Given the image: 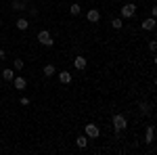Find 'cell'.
<instances>
[{"instance_id":"4","label":"cell","mask_w":157,"mask_h":155,"mask_svg":"<svg viewBox=\"0 0 157 155\" xmlns=\"http://www.w3.org/2000/svg\"><path fill=\"white\" fill-rule=\"evenodd\" d=\"M84 134L88 136V141H97L98 136H101V128H98L97 124H86L84 126Z\"/></svg>"},{"instance_id":"21","label":"cell","mask_w":157,"mask_h":155,"mask_svg":"<svg viewBox=\"0 0 157 155\" xmlns=\"http://www.w3.org/2000/svg\"><path fill=\"white\" fill-rule=\"evenodd\" d=\"M19 103H21L23 107H27V105H29V99H27V96H21V99H19Z\"/></svg>"},{"instance_id":"10","label":"cell","mask_w":157,"mask_h":155,"mask_svg":"<svg viewBox=\"0 0 157 155\" xmlns=\"http://www.w3.org/2000/svg\"><path fill=\"white\" fill-rule=\"evenodd\" d=\"M153 138H155V128L153 126H147V132H145V143L151 145L153 143Z\"/></svg>"},{"instance_id":"20","label":"cell","mask_w":157,"mask_h":155,"mask_svg":"<svg viewBox=\"0 0 157 155\" xmlns=\"http://www.w3.org/2000/svg\"><path fill=\"white\" fill-rule=\"evenodd\" d=\"M149 48H151V52H155V50H157V42H155V40H149Z\"/></svg>"},{"instance_id":"7","label":"cell","mask_w":157,"mask_h":155,"mask_svg":"<svg viewBox=\"0 0 157 155\" xmlns=\"http://www.w3.org/2000/svg\"><path fill=\"white\" fill-rule=\"evenodd\" d=\"M13 86H15V90H25L27 88V80L23 76H15L13 78Z\"/></svg>"},{"instance_id":"15","label":"cell","mask_w":157,"mask_h":155,"mask_svg":"<svg viewBox=\"0 0 157 155\" xmlns=\"http://www.w3.org/2000/svg\"><path fill=\"white\" fill-rule=\"evenodd\" d=\"M57 76H59V82L61 84H71V73H69V72H59Z\"/></svg>"},{"instance_id":"8","label":"cell","mask_w":157,"mask_h":155,"mask_svg":"<svg viewBox=\"0 0 157 155\" xmlns=\"http://www.w3.org/2000/svg\"><path fill=\"white\" fill-rule=\"evenodd\" d=\"M140 27H143L145 32H153V29L157 27L155 17H149V19H143V23H140Z\"/></svg>"},{"instance_id":"9","label":"cell","mask_w":157,"mask_h":155,"mask_svg":"<svg viewBox=\"0 0 157 155\" xmlns=\"http://www.w3.org/2000/svg\"><path fill=\"white\" fill-rule=\"evenodd\" d=\"M11 9L13 11H27V0H13L11 2Z\"/></svg>"},{"instance_id":"19","label":"cell","mask_w":157,"mask_h":155,"mask_svg":"<svg viewBox=\"0 0 157 155\" xmlns=\"http://www.w3.org/2000/svg\"><path fill=\"white\" fill-rule=\"evenodd\" d=\"M140 113H143V115H149V113H151V105H149V103H140Z\"/></svg>"},{"instance_id":"2","label":"cell","mask_w":157,"mask_h":155,"mask_svg":"<svg viewBox=\"0 0 157 155\" xmlns=\"http://www.w3.org/2000/svg\"><path fill=\"white\" fill-rule=\"evenodd\" d=\"M38 42H40L42 46H46V48H50L52 44H55V40H52L48 29H40V32H38Z\"/></svg>"},{"instance_id":"1","label":"cell","mask_w":157,"mask_h":155,"mask_svg":"<svg viewBox=\"0 0 157 155\" xmlns=\"http://www.w3.org/2000/svg\"><path fill=\"white\" fill-rule=\"evenodd\" d=\"M111 124H113V128H115V132L120 134V132H124L126 128H128V118H126L124 113H115V115L111 118Z\"/></svg>"},{"instance_id":"13","label":"cell","mask_w":157,"mask_h":155,"mask_svg":"<svg viewBox=\"0 0 157 155\" xmlns=\"http://www.w3.org/2000/svg\"><path fill=\"white\" fill-rule=\"evenodd\" d=\"M44 78H52V76H55V73H57V67H55V65H52V63H46V65H44Z\"/></svg>"},{"instance_id":"16","label":"cell","mask_w":157,"mask_h":155,"mask_svg":"<svg viewBox=\"0 0 157 155\" xmlns=\"http://www.w3.org/2000/svg\"><path fill=\"white\" fill-rule=\"evenodd\" d=\"M69 13H71L73 17H78V15H80V13H82V6H80V4H78V2H73L71 6H69Z\"/></svg>"},{"instance_id":"12","label":"cell","mask_w":157,"mask_h":155,"mask_svg":"<svg viewBox=\"0 0 157 155\" xmlns=\"http://www.w3.org/2000/svg\"><path fill=\"white\" fill-rule=\"evenodd\" d=\"M15 25H17V29H21V32H25V29L29 27V21H27V17H19V19L15 21Z\"/></svg>"},{"instance_id":"23","label":"cell","mask_w":157,"mask_h":155,"mask_svg":"<svg viewBox=\"0 0 157 155\" xmlns=\"http://www.w3.org/2000/svg\"><path fill=\"white\" fill-rule=\"evenodd\" d=\"M4 57H6V55H4V50L0 48V61H4Z\"/></svg>"},{"instance_id":"14","label":"cell","mask_w":157,"mask_h":155,"mask_svg":"<svg viewBox=\"0 0 157 155\" xmlns=\"http://www.w3.org/2000/svg\"><path fill=\"white\" fill-rule=\"evenodd\" d=\"M75 145H78V149H86V147H88V136H86V134H80V136L75 138Z\"/></svg>"},{"instance_id":"22","label":"cell","mask_w":157,"mask_h":155,"mask_svg":"<svg viewBox=\"0 0 157 155\" xmlns=\"http://www.w3.org/2000/svg\"><path fill=\"white\" fill-rule=\"evenodd\" d=\"M151 17H157V6H155V4L151 6Z\"/></svg>"},{"instance_id":"17","label":"cell","mask_w":157,"mask_h":155,"mask_svg":"<svg viewBox=\"0 0 157 155\" xmlns=\"http://www.w3.org/2000/svg\"><path fill=\"white\" fill-rule=\"evenodd\" d=\"M111 27H113V29H121V27H124V19H121V17H115V19L111 21Z\"/></svg>"},{"instance_id":"24","label":"cell","mask_w":157,"mask_h":155,"mask_svg":"<svg viewBox=\"0 0 157 155\" xmlns=\"http://www.w3.org/2000/svg\"><path fill=\"white\" fill-rule=\"evenodd\" d=\"M0 153H2V149H0Z\"/></svg>"},{"instance_id":"5","label":"cell","mask_w":157,"mask_h":155,"mask_svg":"<svg viewBox=\"0 0 157 155\" xmlns=\"http://www.w3.org/2000/svg\"><path fill=\"white\" fill-rule=\"evenodd\" d=\"M73 67H75L78 72H84L86 67H88V59H86V57H82V55H78V57L73 59Z\"/></svg>"},{"instance_id":"3","label":"cell","mask_w":157,"mask_h":155,"mask_svg":"<svg viewBox=\"0 0 157 155\" xmlns=\"http://www.w3.org/2000/svg\"><path fill=\"white\" fill-rule=\"evenodd\" d=\"M134 15H136V4H134V2H126V4L121 6V11H120V17L121 19H132Z\"/></svg>"},{"instance_id":"6","label":"cell","mask_w":157,"mask_h":155,"mask_svg":"<svg viewBox=\"0 0 157 155\" xmlns=\"http://www.w3.org/2000/svg\"><path fill=\"white\" fill-rule=\"evenodd\" d=\"M86 19H88V23H98L101 21V11L98 9H90L86 13Z\"/></svg>"},{"instance_id":"11","label":"cell","mask_w":157,"mask_h":155,"mask_svg":"<svg viewBox=\"0 0 157 155\" xmlns=\"http://www.w3.org/2000/svg\"><path fill=\"white\" fill-rule=\"evenodd\" d=\"M17 73H15V69H11V67H6V69H2V80L4 82H13V78H15Z\"/></svg>"},{"instance_id":"18","label":"cell","mask_w":157,"mask_h":155,"mask_svg":"<svg viewBox=\"0 0 157 155\" xmlns=\"http://www.w3.org/2000/svg\"><path fill=\"white\" fill-rule=\"evenodd\" d=\"M23 59H15L13 61V69H15V72H21V69H23Z\"/></svg>"}]
</instances>
